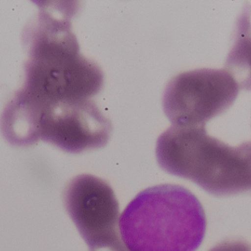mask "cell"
I'll return each instance as SVG.
<instances>
[{"label":"cell","instance_id":"cell-1","mask_svg":"<svg viewBox=\"0 0 251 251\" xmlns=\"http://www.w3.org/2000/svg\"><path fill=\"white\" fill-rule=\"evenodd\" d=\"M39 11L25 30L29 53L20 91L41 110L51 103L90 100L102 88L104 75L79 52L72 1H38Z\"/></svg>","mask_w":251,"mask_h":251},{"label":"cell","instance_id":"cell-2","mask_svg":"<svg viewBox=\"0 0 251 251\" xmlns=\"http://www.w3.org/2000/svg\"><path fill=\"white\" fill-rule=\"evenodd\" d=\"M128 251H196L206 233L204 211L187 189L155 186L139 193L119 218Z\"/></svg>","mask_w":251,"mask_h":251},{"label":"cell","instance_id":"cell-3","mask_svg":"<svg viewBox=\"0 0 251 251\" xmlns=\"http://www.w3.org/2000/svg\"><path fill=\"white\" fill-rule=\"evenodd\" d=\"M159 167L215 195L251 192V141L237 147L208 134L205 125H172L156 143Z\"/></svg>","mask_w":251,"mask_h":251},{"label":"cell","instance_id":"cell-4","mask_svg":"<svg viewBox=\"0 0 251 251\" xmlns=\"http://www.w3.org/2000/svg\"><path fill=\"white\" fill-rule=\"evenodd\" d=\"M240 89L234 77L226 69L183 72L165 88L164 112L173 125L202 126L228 110Z\"/></svg>","mask_w":251,"mask_h":251},{"label":"cell","instance_id":"cell-5","mask_svg":"<svg viewBox=\"0 0 251 251\" xmlns=\"http://www.w3.org/2000/svg\"><path fill=\"white\" fill-rule=\"evenodd\" d=\"M63 203L89 251L125 246L119 233V202L104 180L88 174L75 177L65 187Z\"/></svg>","mask_w":251,"mask_h":251},{"label":"cell","instance_id":"cell-6","mask_svg":"<svg viewBox=\"0 0 251 251\" xmlns=\"http://www.w3.org/2000/svg\"><path fill=\"white\" fill-rule=\"evenodd\" d=\"M111 131L110 120L91 100L58 102L41 112L40 138L67 153L101 148Z\"/></svg>","mask_w":251,"mask_h":251},{"label":"cell","instance_id":"cell-7","mask_svg":"<svg viewBox=\"0 0 251 251\" xmlns=\"http://www.w3.org/2000/svg\"><path fill=\"white\" fill-rule=\"evenodd\" d=\"M41 109L18 91L1 113V134L13 145H32L41 139Z\"/></svg>","mask_w":251,"mask_h":251},{"label":"cell","instance_id":"cell-8","mask_svg":"<svg viewBox=\"0 0 251 251\" xmlns=\"http://www.w3.org/2000/svg\"><path fill=\"white\" fill-rule=\"evenodd\" d=\"M226 69L234 77L240 88L251 90V5L247 6L239 18Z\"/></svg>","mask_w":251,"mask_h":251},{"label":"cell","instance_id":"cell-9","mask_svg":"<svg viewBox=\"0 0 251 251\" xmlns=\"http://www.w3.org/2000/svg\"><path fill=\"white\" fill-rule=\"evenodd\" d=\"M210 251H248L247 249L237 242H226L221 243L210 250Z\"/></svg>","mask_w":251,"mask_h":251},{"label":"cell","instance_id":"cell-10","mask_svg":"<svg viewBox=\"0 0 251 251\" xmlns=\"http://www.w3.org/2000/svg\"><path fill=\"white\" fill-rule=\"evenodd\" d=\"M128 251L127 250L125 246L124 247L120 248V249H103V250L100 251Z\"/></svg>","mask_w":251,"mask_h":251}]
</instances>
